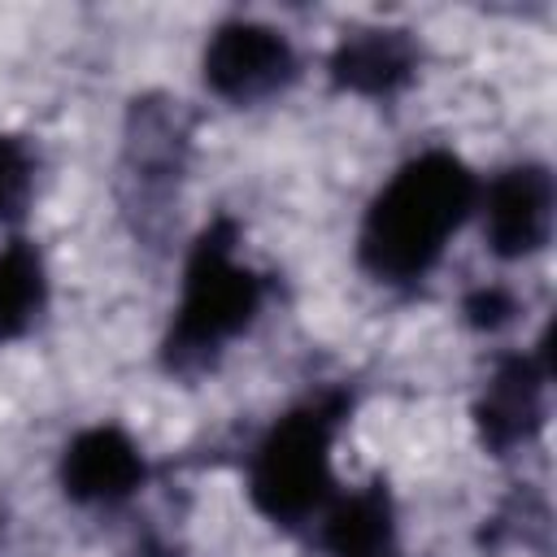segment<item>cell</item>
Returning <instances> with one entry per match:
<instances>
[{
	"label": "cell",
	"instance_id": "8992f818",
	"mask_svg": "<svg viewBox=\"0 0 557 557\" xmlns=\"http://www.w3.org/2000/svg\"><path fill=\"white\" fill-rule=\"evenodd\" d=\"M548 226V178L535 170L505 174L487 196V231L500 252H527Z\"/></svg>",
	"mask_w": 557,
	"mask_h": 557
},
{
	"label": "cell",
	"instance_id": "7a4b0ae2",
	"mask_svg": "<svg viewBox=\"0 0 557 557\" xmlns=\"http://www.w3.org/2000/svg\"><path fill=\"white\" fill-rule=\"evenodd\" d=\"M257 309V278L235 261L231 244L218 235L196 248V261L187 270L178 322H174V352H209L226 335H235Z\"/></svg>",
	"mask_w": 557,
	"mask_h": 557
},
{
	"label": "cell",
	"instance_id": "9c48e42d",
	"mask_svg": "<svg viewBox=\"0 0 557 557\" xmlns=\"http://www.w3.org/2000/svg\"><path fill=\"white\" fill-rule=\"evenodd\" d=\"M39 300V265L30 252L13 248L0 257V331H17Z\"/></svg>",
	"mask_w": 557,
	"mask_h": 557
},
{
	"label": "cell",
	"instance_id": "ba28073f",
	"mask_svg": "<svg viewBox=\"0 0 557 557\" xmlns=\"http://www.w3.org/2000/svg\"><path fill=\"white\" fill-rule=\"evenodd\" d=\"M331 553L335 557H379L383 540H387V522L379 500H348L339 505V513L331 518Z\"/></svg>",
	"mask_w": 557,
	"mask_h": 557
},
{
	"label": "cell",
	"instance_id": "277c9868",
	"mask_svg": "<svg viewBox=\"0 0 557 557\" xmlns=\"http://www.w3.org/2000/svg\"><path fill=\"white\" fill-rule=\"evenodd\" d=\"M292 74V48L278 30L270 26H252V22H235L222 26L209 44L205 57V78L235 100L261 96L270 87H278Z\"/></svg>",
	"mask_w": 557,
	"mask_h": 557
},
{
	"label": "cell",
	"instance_id": "5b68a950",
	"mask_svg": "<svg viewBox=\"0 0 557 557\" xmlns=\"http://www.w3.org/2000/svg\"><path fill=\"white\" fill-rule=\"evenodd\" d=\"M139 474H144V466H139L135 444L122 431H109V426L78 435L65 453V483L83 500L126 496L139 483Z\"/></svg>",
	"mask_w": 557,
	"mask_h": 557
},
{
	"label": "cell",
	"instance_id": "6da1fadb",
	"mask_svg": "<svg viewBox=\"0 0 557 557\" xmlns=\"http://www.w3.org/2000/svg\"><path fill=\"white\" fill-rule=\"evenodd\" d=\"M470 200L474 183L461 170V161H453L448 152L418 157L374 200L361 235L366 261L387 278L422 274L466 218Z\"/></svg>",
	"mask_w": 557,
	"mask_h": 557
},
{
	"label": "cell",
	"instance_id": "52a82bcc",
	"mask_svg": "<svg viewBox=\"0 0 557 557\" xmlns=\"http://www.w3.org/2000/svg\"><path fill=\"white\" fill-rule=\"evenodd\" d=\"M339 74L357 87H387L405 74V48L392 35H366L357 44H344Z\"/></svg>",
	"mask_w": 557,
	"mask_h": 557
},
{
	"label": "cell",
	"instance_id": "3957f363",
	"mask_svg": "<svg viewBox=\"0 0 557 557\" xmlns=\"http://www.w3.org/2000/svg\"><path fill=\"white\" fill-rule=\"evenodd\" d=\"M326 440H331V422L318 409L292 413L270 431V440L261 444L257 466H252V492L265 513L300 518L322 500Z\"/></svg>",
	"mask_w": 557,
	"mask_h": 557
},
{
	"label": "cell",
	"instance_id": "30bf717a",
	"mask_svg": "<svg viewBox=\"0 0 557 557\" xmlns=\"http://www.w3.org/2000/svg\"><path fill=\"white\" fill-rule=\"evenodd\" d=\"M26 196V152L13 139H0V218Z\"/></svg>",
	"mask_w": 557,
	"mask_h": 557
}]
</instances>
